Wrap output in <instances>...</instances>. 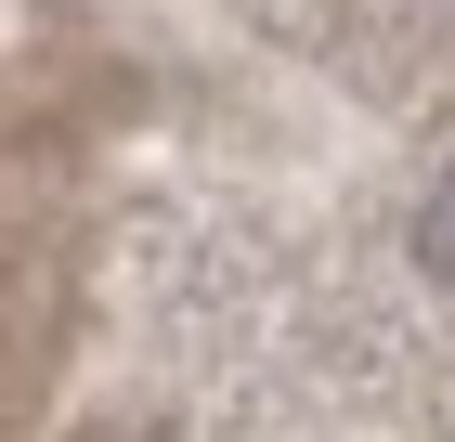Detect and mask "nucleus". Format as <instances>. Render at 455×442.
Returning <instances> with one entry per match:
<instances>
[{
    "label": "nucleus",
    "instance_id": "1",
    "mask_svg": "<svg viewBox=\"0 0 455 442\" xmlns=\"http://www.w3.org/2000/svg\"><path fill=\"white\" fill-rule=\"evenodd\" d=\"M417 261H429V273H443V286H455V170H443V196L417 208Z\"/></svg>",
    "mask_w": 455,
    "mask_h": 442
}]
</instances>
